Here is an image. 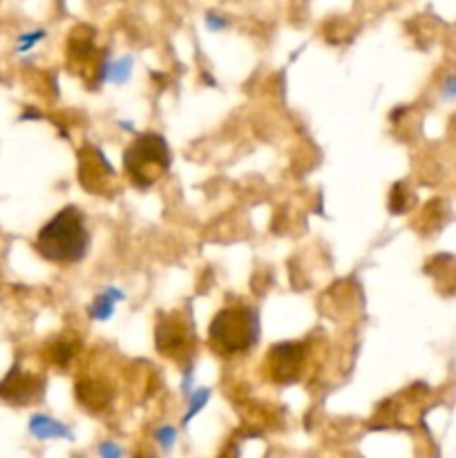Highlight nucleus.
Returning <instances> with one entry per match:
<instances>
[{
  "label": "nucleus",
  "instance_id": "obj_1",
  "mask_svg": "<svg viewBox=\"0 0 456 458\" xmlns=\"http://www.w3.org/2000/svg\"><path fill=\"white\" fill-rule=\"evenodd\" d=\"M36 250L43 259L61 267L79 264L89 250V231L85 215L76 206L58 210L36 235Z\"/></svg>",
  "mask_w": 456,
  "mask_h": 458
},
{
  "label": "nucleus",
  "instance_id": "obj_2",
  "mask_svg": "<svg viewBox=\"0 0 456 458\" xmlns=\"http://www.w3.org/2000/svg\"><path fill=\"white\" fill-rule=\"evenodd\" d=\"M259 338V316L253 307L231 304L217 311L208 325V343L224 358L250 352Z\"/></svg>",
  "mask_w": 456,
  "mask_h": 458
},
{
  "label": "nucleus",
  "instance_id": "obj_3",
  "mask_svg": "<svg viewBox=\"0 0 456 458\" xmlns=\"http://www.w3.org/2000/svg\"><path fill=\"white\" fill-rule=\"evenodd\" d=\"M173 164L168 141L159 132H141L132 139L123 150V170L132 186L146 188L155 186L165 177Z\"/></svg>",
  "mask_w": 456,
  "mask_h": 458
},
{
  "label": "nucleus",
  "instance_id": "obj_4",
  "mask_svg": "<svg viewBox=\"0 0 456 458\" xmlns=\"http://www.w3.org/2000/svg\"><path fill=\"white\" fill-rule=\"evenodd\" d=\"M67 67L74 76H79L83 83L97 85L107 79L106 52L97 45V31L89 25L74 27V31L67 38L65 47Z\"/></svg>",
  "mask_w": 456,
  "mask_h": 458
},
{
  "label": "nucleus",
  "instance_id": "obj_5",
  "mask_svg": "<svg viewBox=\"0 0 456 458\" xmlns=\"http://www.w3.org/2000/svg\"><path fill=\"white\" fill-rule=\"evenodd\" d=\"M155 347L161 356L177 365H188L195 356V325L183 313H161L155 327Z\"/></svg>",
  "mask_w": 456,
  "mask_h": 458
},
{
  "label": "nucleus",
  "instance_id": "obj_6",
  "mask_svg": "<svg viewBox=\"0 0 456 458\" xmlns=\"http://www.w3.org/2000/svg\"><path fill=\"white\" fill-rule=\"evenodd\" d=\"M308 362L307 343H277L268 349L264 369L277 385L298 383Z\"/></svg>",
  "mask_w": 456,
  "mask_h": 458
},
{
  "label": "nucleus",
  "instance_id": "obj_7",
  "mask_svg": "<svg viewBox=\"0 0 456 458\" xmlns=\"http://www.w3.org/2000/svg\"><path fill=\"white\" fill-rule=\"evenodd\" d=\"M79 182L92 195H107L114 191L116 170L92 143H85L79 152Z\"/></svg>",
  "mask_w": 456,
  "mask_h": 458
},
{
  "label": "nucleus",
  "instance_id": "obj_8",
  "mask_svg": "<svg viewBox=\"0 0 456 458\" xmlns=\"http://www.w3.org/2000/svg\"><path fill=\"white\" fill-rule=\"evenodd\" d=\"M45 378L38 374H27L21 367H12L7 376L0 380V398L16 407L34 405L43 398Z\"/></svg>",
  "mask_w": 456,
  "mask_h": 458
},
{
  "label": "nucleus",
  "instance_id": "obj_9",
  "mask_svg": "<svg viewBox=\"0 0 456 458\" xmlns=\"http://www.w3.org/2000/svg\"><path fill=\"white\" fill-rule=\"evenodd\" d=\"M76 401L89 414H106L114 403V385L98 374H83L76 380Z\"/></svg>",
  "mask_w": 456,
  "mask_h": 458
},
{
  "label": "nucleus",
  "instance_id": "obj_10",
  "mask_svg": "<svg viewBox=\"0 0 456 458\" xmlns=\"http://www.w3.org/2000/svg\"><path fill=\"white\" fill-rule=\"evenodd\" d=\"M80 349H83V343H80L79 335L67 331V334L56 335V338L49 340V343L45 344L43 358L47 365L58 367V369H65V367H70L72 360L79 356Z\"/></svg>",
  "mask_w": 456,
  "mask_h": 458
},
{
  "label": "nucleus",
  "instance_id": "obj_11",
  "mask_svg": "<svg viewBox=\"0 0 456 458\" xmlns=\"http://www.w3.org/2000/svg\"><path fill=\"white\" fill-rule=\"evenodd\" d=\"M30 429L31 434H34L36 438H65L70 437V429L65 428V425H61L58 420H52L47 419V416H34L30 423Z\"/></svg>",
  "mask_w": 456,
  "mask_h": 458
},
{
  "label": "nucleus",
  "instance_id": "obj_12",
  "mask_svg": "<svg viewBox=\"0 0 456 458\" xmlns=\"http://www.w3.org/2000/svg\"><path fill=\"white\" fill-rule=\"evenodd\" d=\"M121 298H123V293H119L116 289H107L106 293L97 295L94 302L89 304V316H92L94 320H107V318L112 316V311H114V302Z\"/></svg>",
  "mask_w": 456,
  "mask_h": 458
},
{
  "label": "nucleus",
  "instance_id": "obj_13",
  "mask_svg": "<svg viewBox=\"0 0 456 458\" xmlns=\"http://www.w3.org/2000/svg\"><path fill=\"white\" fill-rule=\"evenodd\" d=\"M414 201V197H407V191L402 188V183H396L392 191V199H389V208H392V213H405V210H410L407 206Z\"/></svg>",
  "mask_w": 456,
  "mask_h": 458
},
{
  "label": "nucleus",
  "instance_id": "obj_14",
  "mask_svg": "<svg viewBox=\"0 0 456 458\" xmlns=\"http://www.w3.org/2000/svg\"><path fill=\"white\" fill-rule=\"evenodd\" d=\"M130 58H123V61L114 63V65L107 67V79L114 81V83H123V81H128L130 76V70H132V65H130Z\"/></svg>",
  "mask_w": 456,
  "mask_h": 458
},
{
  "label": "nucleus",
  "instance_id": "obj_15",
  "mask_svg": "<svg viewBox=\"0 0 456 458\" xmlns=\"http://www.w3.org/2000/svg\"><path fill=\"white\" fill-rule=\"evenodd\" d=\"M208 396H210V392H208V389H199V392H195V394H192L190 410H188V416H186V420L190 419L192 414H197V411H199L201 407H204V403L208 401Z\"/></svg>",
  "mask_w": 456,
  "mask_h": 458
},
{
  "label": "nucleus",
  "instance_id": "obj_16",
  "mask_svg": "<svg viewBox=\"0 0 456 458\" xmlns=\"http://www.w3.org/2000/svg\"><path fill=\"white\" fill-rule=\"evenodd\" d=\"M156 438H159L161 445L170 447L174 443V438H177V429H174V428H161L159 432H156Z\"/></svg>",
  "mask_w": 456,
  "mask_h": 458
},
{
  "label": "nucleus",
  "instance_id": "obj_17",
  "mask_svg": "<svg viewBox=\"0 0 456 458\" xmlns=\"http://www.w3.org/2000/svg\"><path fill=\"white\" fill-rule=\"evenodd\" d=\"M206 22H208L210 30H222V27L226 25V21H224L222 16H217V13H213V12H210L208 16H206Z\"/></svg>",
  "mask_w": 456,
  "mask_h": 458
},
{
  "label": "nucleus",
  "instance_id": "obj_18",
  "mask_svg": "<svg viewBox=\"0 0 456 458\" xmlns=\"http://www.w3.org/2000/svg\"><path fill=\"white\" fill-rule=\"evenodd\" d=\"M443 97H445V98H456V76L447 79V83L443 85Z\"/></svg>",
  "mask_w": 456,
  "mask_h": 458
},
{
  "label": "nucleus",
  "instance_id": "obj_19",
  "mask_svg": "<svg viewBox=\"0 0 456 458\" xmlns=\"http://www.w3.org/2000/svg\"><path fill=\"white\" fill-rule=\"evenodd\" d=\"M43 36H45L43 31H36V34H30V36H25V38L21 40V47H18V49H30L31 45H34L36 40H40V38H43Z\"/></svg>",
  "mask_w": 456,
  "mask_h": 458
},
{
  "label": "nucleus",
  "instance_id": "obj_20",
  "mask_svg": "<svg viewBox=\"0 0 456 458\" xmlns=\"http://www.w3.org/2000/svg\"><path fill=\"white\" fill-rule=\"evenodd\" d=\"M98 452H101L103 456H119L121 454L119 447H112V445H101V450Z\"/></svg>",
  "mask_w": 456,
  "mask_h": 458
}]
</instances>
